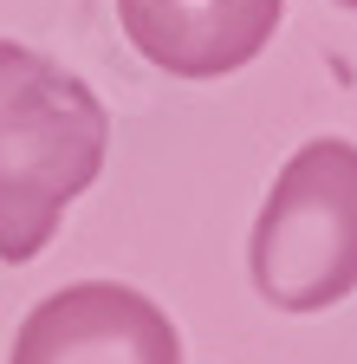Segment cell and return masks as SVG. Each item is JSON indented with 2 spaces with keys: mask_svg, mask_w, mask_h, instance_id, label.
Returning <instances> with one entry per match:
<instances>
[{
  "mask_svg": "<svg viewBox=\"0 0 357 364\" xmlns=\"http://www.w3.org/2000/svg\"><path fill=\"white\" fill-rule=\"evenodd\" d=\"M111 117L98 91L33 46L0 39V260H33L98 182Z\"/></svg>",
  "mask_w": 357,
  "mask_h": 364,
  "instance_id": "6da1fadb",
  "label": "cell"
},
{
  "mask_svg": "<svg viewBox=\"0 0 357 364\" xmlns=\"http://www.w3.org/2000/svg\"><path fill=\"white\" fill-rule=\"evenodd\" d=\"M286 0H117L130 46L169 78H228L266 53Z\"/></svg>",
  "mask_w": 357,
  "mask_h": 364,
  "instance_id": "277c9868",
  "label": "cell"
},
{
  "mask_svg": "<svg viewBox=\"0 0 357 364\" xmlns=\"http://www.w3.org/2000/svg\"><path fill=\"white\" fill-rule=\"evenodd\" d=\"M338 7H357V0H338Z\"/></svg>",
  "mask_w": 357,
  "mask_h": 364,
  "instance_id": "5b68a950",
  "label": "cell"
},
{
  "mask_svg": "<svg viewBox=\"0 0 357 364\" xmlns=\"http://www.w3.org/2000/svg\"><path fill=\"white\" fill-rule=\"evenodd\" d=\"M253 287L280 312H325L357 293V144H305L253 221Z\"/></svg>",
  "mask_w": 357,
  "mask_h": 364,
  "instance_id": "7a4b0ae2",
  "label": "cell"
},
{
  "mask_svg": "<svg viewBox=\"0 0 357 364\" xmlns=\"http://www.w3.org/2000/svg\"><path fill=\"white\" fill-rule=\"evenodd\" d=\"M7 364H182V338L150 293L78 280L20 318Z\"/></svg>",
  "mask_w": 357,
  "mask_h": 364,
  "instance_id": "3957f363",
  "label": "cell"
}]
</instances>
